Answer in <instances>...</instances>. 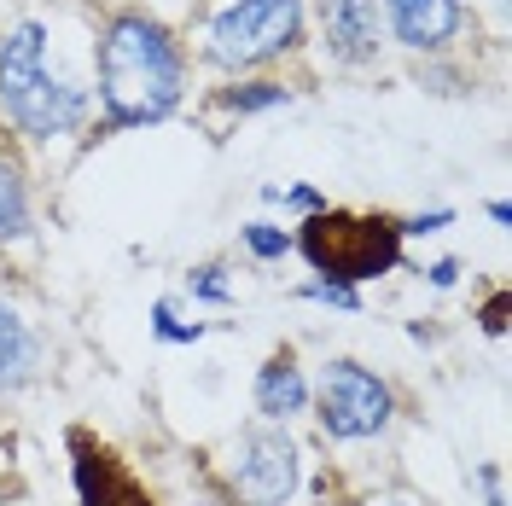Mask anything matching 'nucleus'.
Wrapping results in <instances>:
<instances>
[{
  "label": "nucleus",
  "mask_w": 512,
  "mask_h": 506,
  "mask_svg": "<svg viewBox=\"0 0 512 506\" xmlns=\"http://www.w3.org/2000/svg\"><path fill=\"white\" fill-rule=\"evenodd\" d=\"M192 88V53L152 6H117L94 30V111L105 134L169 123Z\"/></svg>",
  "instance_id": "f257e3e1"
},
{
  "label": "nucleus",
  "mask_w": 512,
  "mask_h": 506,
  "mask_svg": "<svg viewBox=\"0 0 512 506\" xmlns=\"http://www.w3.org/2000/svg\"><path fill=\"white\" fill-rule=\"evenodd\" d=\"M94 117V94L47 64V24L18 18L0 30V123L30 146L70 140Z\"/></svg>",
  "instance_id": "f03ea898"
},
{
  "label": "nucleus",
  "mask_w": 512,
  "mask_h": 506,
  "mask_svg": "<svg viewBox=\"0 0 512 506\" xmlns=\"http://www.w3.org/2000/svg\"><path fill=\"white\" fill-rule=\"evenodd\" d=\"M291 251L309 262L315 280H338V285H361L384 280L402 268V216L396 210H344V204H326L315 216H303L291 233Z\"/></svg>",
  "instance_id": "7ed1b4c3"
},
{
  "label": "nucleus",
  "mask_w": 512,
  "mask_h": 506,
  "mask_svg": "<svg viewBox=\"0 0 512 506\" xmlns=\"http://www.w3.org/2000/svg\"><path fill=\"white\" fill-rule=\"evenodd\" d=\"M303 47H309V12H303V0H227L204 24L198 59L233 82V76H256L268 64L297 59Z\"/></svg>",
  "instance_id": "20e7f679"
},
{
  "label": "nucleus",
  "mask_w": 512,
  "mask_h": 506,
  "mask_svg": "<svg viewBox=\"0 0 512 506\" xmlns=\"http://www.w3.org/2000/svg\"><path fill=\"white\" fill-rule=\"evenodd\" d=\"M204 472L216 483L222 506H291L303 483V448L291 437V425L256 419L204 454Z\"/></svg>",
  "instance_id": "39448f33"
},
{
  "label": "nucleus",
  "mask_w": 512,
  "mask_h": 506,
  "mask_svg": "<svg viewBox=\"0 0 512 506\" xmlns=\"http://www.w3.org/2000/svg\"><path fill=\"white\" fill-rule=\"evenodd\" d=\"M309 413L326 443H373L396 425L402 402L379 367H367L355 355H332L320 367V379H309Z\"/></svg>",
  "instance_id": "423d86ee"
},
{
  "label": "nucleus",
  "mask_w": 512,
  "mask_h": 506,
  "mask_svg": "<svg viewBox=\"0 0 512 506\" xmlns=\"http://www.w3.org/2000/svg\"><path fill=\"white\" fill-rule=\"evenodd\" d=\"M64 448H70V483H76V506H158L152 489L140 483V472L128 466L117 448L70 425L64 431Z\"/></svg>",
  "instance_id": "0eeeda50"
},
{
  "label": "nucleus",
  "mask_w": 512,
  "mask_h": 506,
  "mask_svg": "<svg viewBox=\"0 0 512 506\" xmlns=\"http://www.w3.org/2000/svg\"><path fill=\"white\" fill-rule=\"evenodd\" d=\"M320 53L338 70H373L384 59V12L379 0H309Z\"/></svg>",
  "instance_id": "6e6552de"
},
{
  "label": "nucleus",
  "mask_w": 512,
  "mask_h": 506,
  "mask_svg": "<svg viewBox=\"0 0 512 506\" xmlns=\"http://www.w3.org/2000/svg\"><path fill=\"white\" fill-rule=\"evenodd\" d=\"M384 41L408 47L419 59H443L466 35V6L460 0H379Z\"/></svg>",
  "instance_id": "1a4fd4ad"
},
{
  "label": "nucleus",
  "mask_w": 512,
  "mask_h": 506,
  "mask_svg": "<svg viewBox=\"0 0 512 506\" xmlns=\"http://www.w3.org/2000/svg\"><path fill=\"white\" fill-rule=\"evenodd\" d=\"M47 367H53V344L41 338V326L18 303L0 297V402H12L30 384H41Z\"/></svg>",
  "instance_id": "9d476101"
},
{
  "label": "nucleus",
  "mask_w": 512,
  "mask_h": 506,
  "mask_svg": "<svg viewBox=\"0 0 512 506\" xmlns=\"http://www.w3.org/2000/svg\"><path fill=\"white\" fill-rule=\"evenodd\" d=\"M251 408H256L262 425H291V419L309 413V373H303V361H297V349L291 344H274L268 349V361L256 367Z\"/></svg>",
  "instance_id": "9b49d317"
},
{
  "label": "nucleus",
  "mask_w": 512,
  "mask_h": 506,
  "mask_svg": "<svg viewBox=\"0 0 512 506\" xmlns=\"http://www.w3.org/2000/svg\"><path fill=\"white\" fill-rule=\"evenodd\" d=\"M35 239V192L24 158L0 140V251L6 245H30Z\"/></svg>",
  "instance_id": "f8f14e48"
},
{
  "label": "nucleus",
  "mask_w": 512,
  "mask_h": 506,
  "mask_svg": "<svg viewBox=\"0 0 512 506\" xmlns=\"http://www.w3.org/2000/svg\"><path fill=\"white\" fill-rule=\"evenodd\" d=\"M291 99L297 94H291L280 76H233L227 88L210 94V105L227 111V117H262V111H280V105H291Z\"/></svg>",
  "instance_id": "ddd939ff"
},
{
  "label": "nucleus",
  "mask_w": 512,
  "mask_h": 506,
  "mask_svg": "<svg viewBox=\"0 0 512 506\" xmlns=\"http://www.w3.org/2000/svg\"><path fill=\"white\" fill-rule=\"evenodd\" d=\"M239 245H245V256H251V262H262V268H268V262H286V256H291V227L256 216V222L239 227Z\"/></svg>",
  "instance_id": "4468645a"
},
{
  "label": "nucleus",
  "mask_w": 512,
  "mask_h": 506,
  "mask_svg": "<svg viewBox=\"0 0 512 506\" xmlns=\"http://www.w3.org/2000/svg\"><path fill=\"white\" fill-rule=\"evenodd\" d=\"M204 332H210V326H204V320H187L175 297H158V303H152V338H158V344L187 349V344H198Z\"/></svg>",
  "instance_id": "2eb2a0df"
},
{
  "label": "nucleus",
  "mask_w": 512,
  "mask_h": 506,
  "mask_svg": "<svg viewBox=\"0 0 512 506\" xmlns=\"http://www.w3.org/2000/svg\"><path fill=\"white\" fill-rule=\"evenodd\" d=\"M187 297L204 303V309H233V303H239V291H233L222 262H198V268H187Z\"/></svg>",
  "instance_id": "dca6fc26"
},
{
  "label": "nucleus",
  "mask_w": 512,
  "mask_h": 506,
  "mask_svg": "<svg viewBox=\"0 0 512 506\" xmlns=\"http://www.w3.org/2000/svg\"><path fill=\"white\" fill-rule=\"evenodd\" d=\"M297 297L303 303H320V309H344V315H361L367 309V297L355 285H338V280H309V285H297Z\"/></svg>",
  "instance_id": "f3484780"
},
{
  "label": "nucleus",
  "mask_w": 512,
  "mask_h": 506,
  "mask_svg": "<svg viewBox=\"0 0 512 506\" xmlns=\"http://www.w3.org/2000/svg\"><path fill=\"white\" fill-rule=\"evenodd\" d=\"M280 204L297 210V216H315V210H326L332 198H326L320 187H309V181H291V187H280Z\"/></svg>",
  "instance_id": "a211bd4d"
},
{
  "label": "nucleus",
  "mask_w": 512,
  "mask_h": 506,
  "mask_svg": "<svg viewBox=\"0 0 512 506\" xmlns=\"http://www.w3.org/2000/svg\"><path fill=\"white\" fill-rule=\"evenodd\" d=\"M454 227V210H419V216H402V239H431V233H443Z\"/></svg>",
  "instance_id": "6ab92c4d"
},
{
  "label": "nucleus",
  "mask_w": 512,
  "mask_h": 506,
  "mask_svg": "<svg viewBox=\"0 0 512 506\" xmlns=\"http://www.w3.org/2000/svg\"><path fill=\"white\" fill-rule=\"evenodd\" d=\"M501 477H507V472H501L495 460H483L478 472H472V483L483 489V506H507V495H501Z\"/></svg>",
  "instance_id": "aec40b11"
},
{
  "label": "nucleus",
  "mask_w": 512,
  "mask_h": 506,
  "mask_svg": "<svg viewBox=\"0 0 512 506\" xmlns=\"http://www.w3.org/2000/svg\"><path fill=\"white\" fill-rule=\"evenodd\" d=\"M483 332H489V338H501V332H507V285H501V291H489V303H483Z\"/></svg>",
  "instance_id": "412c9836"
},
{
  "label": "nucleus",
  "mask_w": 512,
  "mask_h": 506,
  "mask_svg": "<svg viewBox=\"0 0 512 506\" xmlns=\"http://www.w3.org/2000/svg\"><path fill=\"white\" fill-rule=\"evenodd\" d=\"M425 280L437 285V291H448V285L460 280V256H437V262L425 268Z\"/></svg>",
  "instance_id": "4be33fe9"
},
{
  "label": "nucleus",
  "mask_w": 512,
  "mask_h": 506,
  "mask_svg": "<svg viewBox=\"0 0 512 506\" xmlns=\"http://www.w3.org/2000/svg\"><path fill=\"white\" fill-rule=\"evenodd\" d=\"M483 216H489L495 227H512V204H507V198H489V204H483Z\"/></svg>",
  "instance_id": "5701e85b"
},
{
  "label": "nucleus",
  "mask_w": 512,
  "mask_h": 506,
  "mask_svg": "<svg viewBox=\"0 0 512 506\" xmlns=\"http://www.w3.org/2000/svg\"><path fill=\"white\" fill-rule=\"evenodd\" d=\"M460 6H472V0H460Z\"/></svg>",
  "instance_id": "b1692460"
}]
</instances>
